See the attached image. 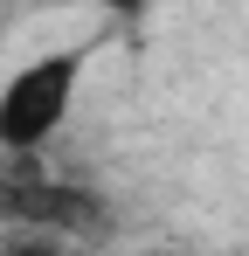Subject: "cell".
<instances>
[{
    "label": "cell",
    "instance_id": "cell-1",
    "mask_svg": "<svg viewBox=\"0 0 249 256\" xmlns=\"http://www.w3.org/2000/svg\"><path fill=\"white\" fill-rule=\"evenodd\" d=\"M0 222H14L21 236L90 242L111 228V208L90 180L48 166L42 152H0Z\"/></svg>",
    "mask_w": 249,
    "mask_h": 256
},
{
    "label": "cell",
    "instance_id": "cell-2",
    "mask_svg": "<svg viewBox=\"0 0 249 256\" xmlns=\"http://www.w3.org/2000/svg\"><path fill=\"white\" fill-rule=\"evenodd\" d=\"M90 76V48H48L28 56L7 84H0V152H48V138L70 125Z\"/></svg>",
    "mask_w": 249,
    "mask_h": 256
},
{
    "label": "cell",
    "instance_id": "cell-3",
    "mask_svg": "<svg viewBox=\"0 0 249 256\" xmlns=\"http://www.w3.org/2000/svg\"><path fill=\"white\" fill-rule=\"evenodd\" d=\"M0 256H90L83 242H56V236H21L14 250H0Z\"/></svg>",
    "mask_w": 249,
    "mask_h": 256
},
{
    "label": "cell",
    "instance_id": "cell-4",
    "mask_svg": "<svg viewBox=\"0 0 249 256\" xmlns=\"http://www.w3.org/2000/svg\"><path fill=\"white\" fill-rule=\"evenodd\" d=\"M104 7H111V14H146L152 0H104Z\"/></svg>",
    "mask_w": 249,
    "mask_h": 256
}]
</instances>
